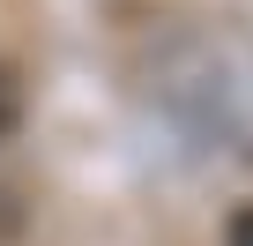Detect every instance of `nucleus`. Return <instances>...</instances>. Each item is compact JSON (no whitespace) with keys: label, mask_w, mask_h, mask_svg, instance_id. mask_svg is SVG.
<instances>
[{"label":"nucleus","mask_w":253,"mask_h":246,"mask_svg":"<svg viewBox=\"0 0 253 246\" xmlns=\"http://www.w3.org/2000/svg\"><path fill=\"white\" fill-rule=\"evenodd\" d=\"M15 112H23V97H15V75L0 67V142L15 135Z\"/></svg>","instance_id":"nucleus-1"},{"label":"nucleus","mask_w":253,"mask_h":246,"mask_svg":"<svg viewBox=\"0 0 253 246\" xmlns=\"http://www.w3.org/2000/svg\"><path fill=\"white\" fill-rule=\"evenodd\" d=\"M223 246H253V209H238V216H231V231H223Z\"/></svg>","instance_id":"nucleus-2"}]
</instances>
